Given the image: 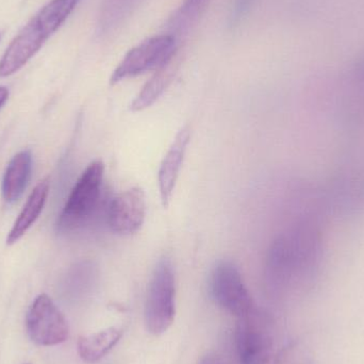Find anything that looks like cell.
Instances as JSON below:
<instances>
[{"mask_svg":"<svg viewBox=\"0 0 364 364\" xmlns=\"http://www.w3.org/2000/svg\"><path fill=\"white\" fill-rule=\"evenodd\" d=\"M328 216L322 205L304 203L290 227L276 237L267 258L272 290L286 294L307 288L316 279L324 260Z\"/></svg>","mask_w":364,"mask_h":364,"instance_id":"6da1fadb","label":"cell"},{"mask_svg":"<svg viewBox=\"0 0 364 364\" xmlns=\"http://www.w3.org/2000/svg\"><path fill=\"white\" fill-rule=\"evenodd\" d=\"M79 0H51L43 6L10 43L0 60V77L18 72L63 25Z\"/></svg>","mask_w":364,"mask_h":364,"instance_id":"7a4b0ae2","label":"cell"},{"mask_svg":"<svg viewBox=\"0 0 364 364\" xmlns=\"http://www.w3.org/2000/svg\"><path fill=\"white\" fill-rule=\"evenodd\" d=\"M104 175L105 166L102 161H94L85 168L70 191L58 218L59 232H75L93 218L102 197Z\"/></svg>","mask_w":364,"mask_h":364,"instance_id":"3957f363","label":"cell"},{"mask_svg":"<svg viewBox=\"0 0 364 364\" xmlns=\"http://www.w3.org/2000/svg\"><path fill=\"white\" fill-rule=\"evenodd\" d=\"M176 280L174 269L168 258L160 259L151 275L145 306V321L149 333H166L176 314Z\"/></svg>","mask_w":364,"mask_h":364,"instance_id":"277c9868","label":"cell"},{"mask_svg":"<svg viewBox=\"0 0 364 364\" xmlns=\"http://www.w3.org/2000/svg\"><path fill=\"white\" fill-rule=\"evenodd\" d=\"M273 325L267 312L255 307L240 318L235 346L241 364H267L273 352Z\"/></svg>","mask_w":364,"mask_h":364,"instance_id":"5b68a950","label":"cell"},{"mask_svg":"<svg viewBox=\"0 0 364 364\" xmlns=\"http://www.w3.org/2000/svg\"><path fill=\"white\" fill-rule=\"evenodd\" d=\"M176 38L172 34L154 36L132 48L122 60L111 77L117 85L125 79L158 70L176 55Z\"/></svg>","mask_w":364,"mask_h":364,"instance_id":"8992f818","label":"cell"},{"mask_svg":"<svg viewBox=\"0 0 364 364\" xmlns=\"http://www.w3.org/2000/svg\"><path fill=\"white\" fill-rule=\"evenodd\" d=\"M210 291L218 306L239 318L256 307L241 273L230 261L215 265L210 278Z\"/></svg>","mask_w":364,"mask_h":364,"instance_id":"52a82bcc","label":"cell"},{"mask_svg":"<svg viewBox=\"0 0 364 364\" xmlns=\"http://www.w3.org/2000/svg\"><path fill=\"white\" fill-rule=\"evenodd\" d=\"M26 322L30 339L38 346H58L68 338V322L47 294L38 295L34 299Z\"/></svg>","mask_w":364,"mask_h":364,"instance_id":"ba28073f","label":"cell"},{"mask_svg":"<svg viewBox=\"0 0 364 364\" xmlns=\"http://www.w3.org/2000/svg\"><path fill=\"white\" fill-rule=\"evenodd\" d=\"M146 218V197L141 188H132L115 196L107 210V223L113 232L132 235L142 228Z\"/></svg>","mask_w":364,"mask_h":364,"instance_id":"9c48e42d","label":"cell"},{"mask_svg":"<svg viewBox=\"0 0 364 364\" xmlns=\"http://www.w3.org/2000/svg\"><path fill=\"white\" fill-rule=\"evenodd\" d=\"M190 139V128L186 126L181 128L175 136L172 145L164 156L160 166L158 183H159L160 197L164 208H168L172 201L173 194L181 175L182 164L186 159Z\"/></svg>","mask_w":364,"mask_h":364,"instance_id":"30bf717a","label":"cell"},{"mask_svg":"<svg viewBox=\"0 0 364 364\" xmlns=\"http://www.w3.org/2000/svg\"><path fill=\"white\" fill-rule=\"evenodd\" d=\"M178 68L179 58L176 53L170 61L156 70L155 75L130 105V110L141 112L153 106L170 87L178 72Z\"/></svg>","mask_w":364,"mask_h":364,"instance_id":"8fae6325","label":"cell"},{"mask_svg":"<svg viewBox=\"0 0 364 364\" xmlns=\"http://www.w3.org/2000/svg\"><path fill=\"white\" fill-rule=\"evenodd\" d=\"M49 188H50V181L48 178L43 179L36 184L6 237L8 245H12L19 241L38 220L46 203Z\"/></svg>","mask_w":364,"mask_h":364,"instance_id":"7c38bea8","label":"cell"},{"mask_svg":"<svg viewBox=\"0 0 364 364\" xmlns=\"http://www.w3.org/2000/svg\"><path fill=\"white\" fill-rule=\"evenodd\" d=\"M32 157L29 151H21L9 162L2 178V197L6 203H15L27 188L31 174Z\"/></svg>","mask_w":364,"mask_h":364,"instance_id":"4fadbf2b","label":"cell"},{"mask_svg":"<svg viewBox=\"0 0 364 364\" xmlns=\"http://www.w3.org/2000/svg\"><path fill=\"white\" fill-rule=\"evenodd\" d=\"M144 0H105L98 14L97 31L108 36L117 31Z\"/></svg>","mask_w":364,"mask_h":364,"instance_id":"5bb4252c","label":"cell"},{"mask_svg":"<svg viewBox=\"0 0 364 364\" xmlns=\"http://www.w3.org/2000/svg\"><path fill=\"white\" fill-rule=\"evenodd\" d=\"M122 331L115 327L105 329L78 340V354L82 360L93 363L104 358L121 340Z\"/></svg>","mask_w":364,"mask_h":364,"instance_id":"9a60e30c","label":"cell"},{"mask_svg":"<svg viewBox=\"0 0 364 364\" xmlns=\"http://www.w3.org/2000/svg\"><path fill=\"white\" fill-rule=\"evenodd\" d=\"M211 0H183L181 6L168 19V31L172 36H181L190 31L203 16Z\"/></svg>","mask_w":364,"mask_h":364,"instance_id":"2e32d148","label":"cell"},{"mask_svg":"<svg viewBox=\"0 0 364 364\" xmlns=\"http://www.w3.org/2000/svg\"><path fill=\"white\" fill-rule=\"evenodd\" d=\"M96 269L90 261H82L72 267L64 280V292L70 299L85 296L94 287Z\"/></svg>","mask_w":364,"mask_h":364,"instance_id":"e0dca14e","label":"cell"},{"mask_svg":"<svg viewBox=\"0 0 364 364\" xmlns=\"http://www.w3.org/2000/svg\"><path fill=\"white\" fill-rule=\"evenodd\" d=\"M275 364H314V356L305 344L291 341L278 352Z\"/></svg>","mask_w":364,"mask_h":364,"instance_id":"ac0fdd59","label":"cell"},{"mask_svg":"<svg viewBox=\"0 0 364 364\" xmlns=\"http://www.w3.org/2000/svg\"><path fill=\"white\" fill-rule=\"evenodd\" d=\"M256 2L257 0H233L230 16H229L230 27L235 28L239 26L247 16Z\"/></svg>","mask_w":364,"mask_h":364,"instance_id":"d6986e66","label":"cell"},{"mask_svg":"<svg viewBox=\"0 0 364 364\" xmlns=\"http://www.w3.org/2000/svg\"><path fill=\"white\" fill-rule=\"evenodd\" d=\"M198 364H225V363L220 355L211 353V354H208L203 357Z\"/></svg>","mask_w":364,"mask_h":364,"instance_id":"ffe728a7","label":"cell"},{"mask_svg":"<svg viewBox=\"0 0 364 364\" xmlns=\"http://www.w3.org/2000/svg\"><path fill=\"white\" fill-rule=\"evenodd\" d=\"M9 98V90L4 87H0V108L6 104Z\"/></svg>","mask_w":364,"mask_h":364,"instance_id":"44dd1931","label":"cell"}]
</instances>
